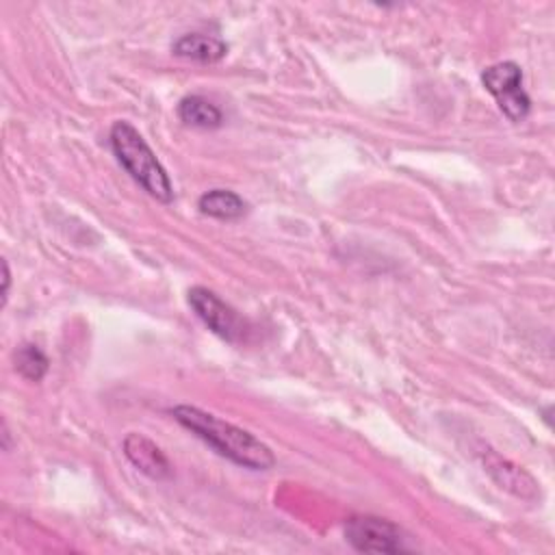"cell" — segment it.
<instances>
[{"instance_id":"1","label":"cell","mask_w":555,"mask_h":555,"mask_svg":"<svg viewBox=\"0 0 555 555\" xmlns=\"http://www.w3.org/2000/svg\"><path fill=\"white\" fill-rule=\"evenodd\" d=\"M171 416L208 447H212L219 455L228 457L230 462L249 468V470H269L275 464L273 451L256 438L251 431L228 423L202 408L180 403L169 410Z\"/></svg>"},{"instance_id":"2","label":"cell","mask_w":555,"mask_h":555,"mask_svg":"<svg viewBox=\"0 0 555 555\" xmlns=\"http://www.w3.org/2000/svg\"><path fill=\"white\" fill-rule=\"evenodd\" d=\"M108 141L119 165L130 173L134 182H139L154 199L163 204L173 199V186L167 169L160 165L143 134L130 121H115L111 126Z\"/></svg>"},{"instance_id":"3","label":"cell","mask_w":555,"mask_h":555,"mask_svg":"<svg viewBox=\"0 0 555 555\" xmlns=\"http://www.w3.org/2000/svg\"><path fill=\"white\" fill-rule=\"evenodd\" d=\"M486 91L509 121H522L531 111V98L522 89V69L514 61H501L481 72Z\"/></svg>"},{"instance_id":"4","label":"cell","mask_w":555,"mask_h":555,"mask_svg":"<svg viewBox=\"0 0 555 555\" xmlns=\"http://www.w3.org/2000/svg\"><path fill=\"white\" fill-rule=\"evenodd\" d=\"M345 538L360 553H403V531L388 518L373 514H353L345 520Z\"/></svg>"},{"instance_id":"5","label":"cell","mask_w":555,"mask_h":555,"mask_svg":"<svg viewBox=\"0 0 555 555\" xmlns=\"http://www.w3.org/2000/svg\"><path fill=\"white\" fill-rule=\"evenodd\" d=\"M189 306L195 310L199 321L219 338L228 343L245 340V334H247L245 319L210 288L206 286L189 288Z\"/></svg>"},{"instance_id":"6","label":"cell","mask_w":555,"mask_h":555,"mask_svg":"<svg viewBox=\"0 0 555 555\" xmlns=\"http://www.w3.org/2000/svg\"><path fill=\"white\" fill-rule=\"evenodd\" d=\"M481 462H483L486 473L496 481L499 488H503L525 501L540 499V483L522 466L514 464L512 460L499 455L492 449H486L481 453Z\"/></svg>"},{"instance_id":"7","label":"cell","mask_w":555,"mask_h":555,"mask_svg":"<svg viewBox=\"0 0 555 555\" xmlns=\"http://www.w3.org/2000/svg\"><path fill=\"white\" fill-rule=\"evenodd\" d=\"M124 455L128 457V462L139 470L143 473L145 477L154 479V481H163L167 477H171V464L167 460V455L163 453V449L150 440L147 436L143 434H137V431H130L124 442Z\"/></svg>"},{"instance_id":"8","label":"cell","mask_w":555,"mask_h":555,"mask_svg":"<svg viewBox=\"0 0 555 555\" xmlns=\"http://www.w3.org/2000/svg\"><path fill=\"white\" fill-rule=\"evenodd\" d=\"M171 52L197 63H217L228 54V43L215 35L186 33L171 43Z\"/></svg>"},{"instance_id":"9","label":"cell","mask_w":555,"mask_h":555,"mask_svg":"<svg viewBox=\"0 0 555 555\" xmlns=\"http://www.w3.org/2000/svg\"><path fill=\"white\" fill-rule=\"evenodd\" d=\"M197 208L202 215H208L221 221H234L247 212V202L230 189H210L199 195Z\"/></svg>"},{"instance_id":"10","label":"cell","mask_w":555,"mask_h":555,"mask_svg":"<svg viewBox=\"0 0 555 555\" xmlns=\"http://www.w3.org/2000/svg\"><path fill=\"white\" fill-rule=\"evenodd\" d=\"M178 117L191 126V128H202V130H215L223 124V113L217 104H212L204 95H184L178 102Z\"/></svg>"},{"instance_id":"11","label":"cell","mask_w":555,"mask_h":555,"mask_svg":"<svg viewBox=\"0 0 555 555\" xmlns=\"http://www.w3.org/2000/svg\"><path fill=\"white\" fill-rule=\"evenodd\" d=\"M13 366L15 371L28 382H41L50 369L48 356L33 343H22L13 351Z\"/></svg>"},{"instance_id":"12","label":"cell","mask_w":555,"mask_h":555,"mask_svg":"<svg viewBox=\"0 0 555 555\" xmlns=\"http://www.w3.org/2000/svg\"><path fill=\"white\" fill-rule=\"evenodd\" d=\"M9 288H11V271H9V262L2 260V306H7Z\"/></svg>"},{"instance_id":"13","label":"cell","mask_w":555,"mask_h":555,"mask_svg":"<svg viewBox=\"0 0 555 555\" xmlns=\"http://www.w3.org/2000/svg\"><path fill=\"white\" fill-rule=\"evenodd\" d=\"M2 449H4V451H9V449H11V431H9L7 421L2 423Z\"/></svg>"}]
</instances>
